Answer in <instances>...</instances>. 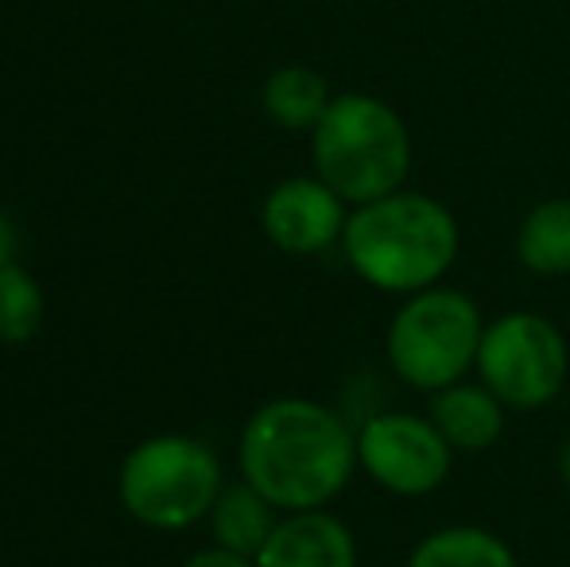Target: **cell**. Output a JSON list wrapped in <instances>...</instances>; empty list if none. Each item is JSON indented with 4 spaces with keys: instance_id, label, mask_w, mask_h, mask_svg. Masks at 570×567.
<instances>
[{
    "instance_id": "obj_1",
    "label": "cell",
    "mask_w": 570,
    "mask_h": 567,
    "mask_svg": "<svg viewBox=\"0 0 570 567\" xmlns=\"http://www.w3.org/2000/svg\"><path fill=\"white\" fill-rule=\"evenodd\" d=\"M357 467V436L334 409L303 397L268 401L240 431V475L276 509H323Z\"/></svg>"
},
{
    "instance_id": "obj_2",
    "label": "cell",
    "mask_w": 570,
    "mask_h": 567,
    "mask_svg": "<svg viewBox=\"0 0 570 567\" xmlns=\"http://www.w3.org/2000/svg\"><path fill=\"white\" fill-rule=\"evenodd\" d=\"M342 250L350 268L381 292L415 295L435 287L458 257V222L439 198L396 190L345 218Z\"/></svg>"
},
{
    "instance_id": "obj_3",
    "label": "cell",
    "mask_w": 570,
    "mask_h": 567,
    "mask_svg": "<svg viewBox=\"0 0 570 567\" xmlns=\"http://www.w3.org/2000/svg\"><path fill=\"white\" fill-rule=\"evenodd\" d=\"M318 179L350 206L396 195L412 167V133L381 98L342 94L315 125Z\"/></svg>"
},
{
    "instance_id": "obj_4",
    "label": "cell",
    "mask_w": 570,
    "mask_h": 567,
    "mask_svg": "<svg viewBox=\"0 0 570 567\" xmlns=\"http://www.w3.org/2000/svg\"><path fill=\"white\" fill-rule=\"evenodd\" d=\"M485 323L478 303L458 287H423L392 315L384 350L400 381L420 393L458 385L478 365Z\"/></svg>"
},
{
    "instance_id": "obj_5",
    "label": "cell",
    "mask_w": 570,
    "mask_h": 567,
    "mask_svg": "<svg viewBox=\"0 0 570 567\" xmlns=\"http://www.w3.org/2000/svg\"><path fill=\"white\" fill-rule=\"evenodd\" d=\"M222 493V462L195 436H156L128 451L120 501L148 529H187Z\"/></svg>"
},
{
    "instance_id": "obj_6",
    "label": "cell",
    "mask_w": 570,
    "mask_h": 567,
    "mask_svg": "<svg viewBox=\"0 0 570 567\" xmlns=\"http://www.w3.org/2000/svg\"><path fill=\"white\" fill-rule=\"evenodd\" d=\"M478 373L504 409H543L563 393L570 373L563 331L535 311H509L481 334Z\"/></svg>"
},
{
    "instance_id": "obj_7",
    "label": "cell",
    "mask_w": 570,
    "mask_h": 567,
    "mask_svg": "<svg viewBox=\"0 0 570 567\" xmlns=\"http://www.w3.org/2000/svg\"><path fill=\"white\" fill-rule=\"evenodd\" d=\"M357 462L376 486L400 498H423L451 475L454 447L443 439L435 420L412 412H384L357 431Z\"/></svg>"
},
{
    "instance_id": "obj_8",
    "label": "cell",
    "mask_w": 570,
    "mask_h": 567,
    "mask_svg": "<svg viewBox=\"0 0 570 567\" xmlns=\"http://www.w3.org/2000/svg\"><path fill=\"white\" fill-rule=\"evenodd\" d=\"M261 226L276 250L311 257L342 242L345 198L323 179H284L264 198Z\"/></svg>"
},
{
    "instance_id": "obj_9",
    "label": "cell",
    "mask_w": 570,
    "mask_h": 567,
    "mask_svg": "<svg viewBox=\"0 0 570 567\" xmlns=\"http://www.w3.org/2000/svg\"><path fill=\"white\" fill-rule=\"evenodd\" d=\"M256 567H357V545L338 517L303 509L276 521Z\"/></svg>"
},
{
    "instance_id": "obj_10",
    "label": "cell",
    "mask_w": 570,
    "mask_h": 567,
    "mask_svg": "<svg viewBox=\"0 0 570 567\" xmlns=\"http://www.w3.org/2000/svg\"><path fill=\"white\" fill-rule=\"evenodd\" d=\"M431 420L462 454L489 451L504 436V401L485 385H446L431 393Z\"/></svg>"
},
{
    "instance_id": "obj_11",
    "label": "cell",
    "mask_w": 570,
    "mask_h": 567,
    "mask_svg": "<svg viewBox=\"0 0 570 567\" xmlns=\"http://www.w3.org/2000/svg\"><path fill=\"white\" fill-rule=\"evenodd\" d=\"M272 501L264 498L256 486L248 482H233L222 486L218 501L210 509L214 521V540L229 553H240L248 560L261 556V548L268 545L272 529H276V514H272Z\"/></svg>"
},
{
    "instance_id": "obj_12",
    "label": "cell",
    "mask_w": 570,
    "mask_h": 567,
    "mask_svg": "<svg viewBox=\"0 0 570 567\" xmlns=\"http://www.w3.org/2000/svg\"><path fill=\"white\" fill-rule=\"evenodd\" d=\"M517 257L528 273H570V198H548L528 211L517 229Z\"/></svg>"
},
{
    "instance_id": "obj_13",
    "label": "cell",
    "mask_w": 570,
    "mask_h": 567,
    "mask_svg": "<svg viewBox=\"0 0 570 567\" xmlns=\"http://www.w3.org/2000/svg\"><path fill=\"white\" fill-rule=\"evenodd\" d=\"M331 101L326 78L311 67H279L264 82V109L284 129H315Z\"/></svg>"
},
{
    "instance_id": "obj_14",
    "label": "cell",
    "mask_w": 570,
    "mask_h": 567,
    "mask_svg": "<svg viewBox=\"0 0 570 567\" xmlns=\"http://www.w3.org/2000/svg\"><path fill=\"white\" fill-rule=\"evenodd\" d=\"M407 567H517V556L493 532L454 525V529H439L423 537Z\"/></svg>"
},
{
    "instance_id": "obj_15",
    "label": "cell",
    "mask_w": 570,
    "mask_h": 567,
    "mask_svg": "<svg viewBox=\"0 0 570 567\" xmlns=\"http://www.w3.org/2000/svg\"><path fill=\"white\" fill-rule=\"evenodd\" d=\"M43 323V287L20 265H8L0 273V342L16 346L28 342Z\"/></svg>"
},
{
    "instance_id": "obj_16",
    "label": "cell",
    "mask_w": 570,
    "mask_h": 567,
    "mask_svg": "<svg viewBox=\"0 0 570 567\" xmlns=\"http://www.w3.org/2000/svg\"><path fill=\"white\" fill-rule=\"evenodd\" d=\"M183 567H256V560H248V556L240 553H229V548H206V553L190 556Z\"/></svg>"
},
{
    "instance_id": "obj_17",
    "label": "cell",
    "mask_w": 570,
    "mask_h": 567,
    "mask_svg": "<svg viewBox=\"0 0 570 567\" xmlns=\"http://www.w3.org/2000/svg\"><path fill=\"white\" fill-rule=\"evenodd\" d=\"M8 265H16V226L4 211H0V273Z\"/></svg>"
},
{
    "instance_id": "obj_18",
    "label": "cell",
    "mask_w": 570,
    "mask_h": 567,
    "mask_svg": "<svg viewBox=\"0 0 570 567\" xmlns=\"http://www.w3.org/2000/svg\"><path fill=\"white\" fill-rule=\"evenodd\" d=\"M559 470H563V482H567V490H570V439L563 443V459H559Z\"/></svg>"
}]
</instances>
